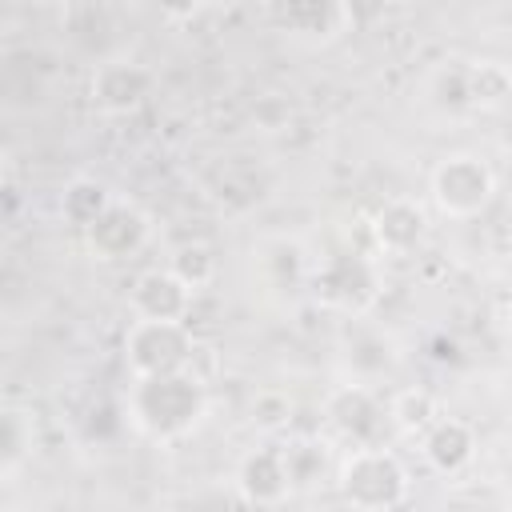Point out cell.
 <instances>
[{
	"mask_svg": "<svg viewBox=\"0 0 512 512\" xmlns=\"http://www.w3.org/2000/svg\"><path fill=\"white\" fill-rule=\"evenodd\" d=\"M204 412H208V388L188 368L160 376H132V388L124 396L128 424L156 444H172L188 436L204 420Z\"/></svg>",
	"mask_w": 512,
	"mask_h": 512,
	"instance_id": "obj_1",
	"label": "cell"
},
{
	"mask_svg": "<svg viewBox=\"0 0 512 512\" xmlns=\"http://www.w3.org/2000/svg\"><path fill=\"white\" fill-rule=\"evenodd\" d=\"M408 468L384 444H356L336 460V492L348 508L388 512L408 500Z\"/></svg>",
	"mask_w": 512,
	"mask_h": 512,
	"instance_id": "obj_2",
	"label": "cell"
},
{
	"mask_svg": "<svg viewBox=\"0 0 512 512\" xmlns=\"http://www.w3.org/2000/svg\"><path fill=\"white\" fill-rule=\"evenodd\" d=\"M380 288H384V280H380L376 260L364 252H352V248L328 252L324 260L312 264V276H308V292L328 312H340L348 320H360L380 300Z\"/></svg>",
	"mask_w": 512,
	"mask_h": 512,
	"instance_id": "obj_3",
	"label": "cell"
},
{
	"mask_svg": "<svg viewBox=\"0 0 512 512\" xmlns=\"http://www.w3.org/2000/svg\"><path fill=\"white\" fill-rule=\"evenodd\" d=\"M432 204L448 220H472L480 216L496 196V172L476 152H452L432 168Z\"/></svg>",
	"mask_w": 512,
	"mask_h": 512,
	"instance_id": "obj_4",
	"label": "cell"
},
{
	"mask_svg": "<svg viewBox=\"0 0 512 512\" xmlns=\"http://www.w3.org/2000/svg\"><path fill=\"white\" fill-rule=\"evenodd\" d=\"M196 340L184 320H148L132 316L124 332V364L132 376H160V372H180L192 364Z\"/></svg>",
	"mask_w": 512,
	"mask_h": 512,
	"instance_id": "obj_5",
	"label": "cell"
},
{
	"mask_svg": "<svg viewBox=\"0 0 512 512\" xmlns=\"http://www.w3.org/2000/svg\"><path fill=\"white\" fill-rule=\"evenodd\" d=\"M328 424L356 448V444H384L388 428H392V412L388 400L368 384V380H348L340 388H332L328 404H324Z\"/></svg>",
	"mask_w": 512,
	"mask_h": 512,
	"instance_id": "obj_6",
	"label": "cell"
},
{
	"mask_svg": "<svg viewBox=\"0 0 512 512\" xmlns=\"http://www.w3.org/2000/svg\"><path fill=\"white\" fill-rule=\"evenodd\" d=\"M268 16L300 44H332L352 24L348 0H268Z\"/></svg>",
	"mask_w": 512,
	"mask_h": 512,
	"instance_id": "obj_7",
	"label": "cell"
},
{
	"mask_svg": "<svg viewBox=\"0 0 512 512\" xmlns=\"http://www.w3.org/2000/svg\"><path fill=\"white\" fill-rule=\"evenodd\" d=\"M80 236L96 260H128L148 244L152 224L132 200H112Z\"/></svg>",
	"mask_w": 512,
	"mask_h": 512,
	"instance_id": "obj_8",
	"label": "cell"
},
{
	"mask_svg": "<svg viewBox=\"0 0 512 512\" xmlns=\"http://www.w3.org/2000/svg\"><path fill=\"white\" fill-rule=\"evenodd\" d=\"M236 492H240L244 504H256V508H280V504H288V496L296 492V484H292L284 448L260 444V448L244 452V460L236 464Z\"/></svg>",
	"mask_w": 512,
	"mask_h": 512,
	"instance_id": "obj_9",
	"label": "cell"
},
{
	"mask_svg": "<svg viewBox=\"0 0 512 512\" xmlns=\"http://www.w3.org/2000/svg\"><path fill=\"white\" fill-rule=\"evenodd\" d=\"M152 96V72L136 60H104L92 72V100L108 116H128Z\"/></svg>",
	"mask_w": 512,
	"mask_h": 512,
	"instance_id": "obj_10",
	"label": "cell"
},
{
	"mask_svg": "<svg viewBox=\"0 0 512 512\" xmlns=\"http://www.w3.org/2000/svg\"><path fill=\"white\" fill-rule=\"evenodd\" d=\"M428 236V216L416 200L392 196L372 216V240L384 256H412Z\"/></svg>",
	"mask_w": 512,
	"mask_h": 512,
	"instance_id": "obj_11",
	"label": "cell"
},
{
	"mask_svg": "<svg viewBox=\"0 0 512 512\" xmlns=\"http://www.w3.org/2000/svg\"><path fill=\"white\" fill-rule=\"evenodd\" d=\"M192 288L164 264L144 272L132 284V316H148V320H188L192 312Z\"/></svg>",
	"mask_w": 512,
	"mask_h": 512,
	"instance_id": "obj_12",
	"label": "cell"
},
{
	"mask_svg": "<svg viewBox=\"0 0 512 512\" xmlns=\"http://www.w3.org/2000/svg\"><path fill=\"white\" fill-rule=\"evenodd\" d=\"M424 460L440 472V476H460L472 460H476V432L468 420L460 416H440L424 436Z\"/></svg>",
	"mask_w": 512,
	"mask_h": 512,
	"instance_id": "obj_13",
	"label": "cell"
},
{
	"mask_svg": "<svg viewBox=\"0 0 512 512\" xmlns=\"http://www.w3.org/2000/svg\"><path fill=\"white\" fill-rule=\"evenodd\" d=\"M260 264L272 272V276H268V288H276V292L308 288L312 260H308V252H304L300 240H288V236L264 240V244H260Z\"/></svg>",
	"mask_w": 512,
	"mask_h": 512,
	"instance_id": "obj_14",
	"label": "cell"
},
{
	"mask_svg": "<svg viewBox=\"0 0 512 512\" xmlns=\"http://www.w3.org/2000/svg\"><path fill=\"white\" fill-rule=\"evenodd\" d=\"M512 100V68L504 60H472L468 64V108L488 112Z\"/></svg>",
	"mask_w": 512,
	"mask_h": 512,
	"instance_id": "obj_15",
	"label": "cell"
},
{
	"mask_svg": "<svg viewBox=\"0 0 512 512\" xmlns=\"http://www.w3.org/2000/svg\"><path fill=\"white\" fill-rule=\"evenodd\" d=\"M112 200H116V196H112V188H108L104 180H96V176H76V180L64 188V196H60V216H64L72 228L84 232Z\"/></svg>",
	"mask_w": 512,
	"mask_h": 512,
	"instance_id": "obj_16",
	"label": "cell"
},
{
	"mask_svg": "<svg viewBox=\"0 0 512 512\" xmlns=\"http://www.w3.org/2000/svg\"><path fill=\"white\" fill-rule=\"evenodd\" d=\"M388 412H392V428L404 432V436H424L440 416V400L428 392V388H400L392 400H388Z\"/></svg>",
	"mask_w": 512,
	"mask_h": 512,
	"instance_id": "obj_17",
	"label": "cell"
},
{
	"mask_svg": "<svg viewBox=\"0 0 512 512\" xmlns=\"http://www.w3.org/2000/svg\"><path fill=\"white\" fill-rule=\"evenodd\" d=\"M284 460H288V472H292V484L296 488H316L320 480H336V460L328 452L324 440H312V436H300L292 444H284Z\"/></svg>",
	"mask_w": 512,
	"mask_h": 512,
	"instance_id": "obj_18",
	"label": "cell"
},
{
	"mask_svg": "<svg viewBox=\"0 0 512 512\" xmlns=\"http://www.w3.org/2000/svg\"><path fill=\"white\" fill-rule=\"evenodd\" d=\"M32 440H36V424L24 408H8L0 420V480H12L28 456H32Z\"/></svg>",
	"mask_w": 512,
	"mask_h": 512,
	"instance_id": "obj_19",
	"label": "cell"
},
{
	"mask_svg": "<svg viewBox=\"0 0 512 512\" xmlns=\"http://www.w3.org/2000/svg\"><path fill=\"white\" fill-rule=\"evenodd\" d=\"M428 96H432L436 108L472 112V108H468V64H464V60H444L440 68H432V76H428Z\"/></svg>",
	"mask_w": 512,
	"mask_h": 512,
	"instance_id": "obj_20",
	"label": "cell"
},
{
	"mask_svg": "<svg viewBox=\"0 0 512 512\" xmlns=\"http://www.w3.org/2000/svg\"><path fill=\"white\" fill-rule=\"evenodd\" d=\"M168 268H172L192 292H200V288H208L212 276H216V256H212L208 244H180V248L168 256Z\"/></svg>",
	"mask_w": 512,
	"mask_h": 512,
	"instance_id": "obj_21",
	"label": "cell"
},
{
	"mask_svg": "<svg viewBox=\"0 0 512 512\" xmlns=\"http://www.w3.org/2000/svg\"><path fill=\"white\" fill-rule=\"evenodd\" d=\"M288 420H292V400H288L284 392L264 388V392L252 400V424H256V428L280 432V428H288Z\"/></svg>",
	"mask_w": 512,
	"mask_h": 512,
	"instance_id": "obj_22",
	"label": "cell"
},
{
	"mask_svg": "<svg viewBox=\"0 0 512 512\" xmlns=\"http://www.w3.org/2000/svg\"><path fill=\"white\" fill-rule=\"evenodd\" d=\"M156 8H160L172 24H184V20H192V16L204 8V0H160Z\"/></svg>",
	"mask_w": 512,
	"mask_h": 512,
	"instance_id": "obj_23",
	"label": "cell"
},
{
	"mask_svg": "<svg viewBox=\"0 0 512 512\" xmlns=\"http://www.w3.org/2000/svg\"><path fill=\"white\" fill-rule=\"evenodd\" d=\"M500 308H504V312H512V280L500 288Z\"/></svg>",
	"mask_w": 512,
	"mask_h": 512,
	"instance_id": "obj_24",
	"label": "cell"
},
{
	"mask_svg": "<svg viewBox=\"0 0 512 512\" xmlns=\"http://www.w3.org/2000/svg\"><path fill=\"white\" fill-rule=\"evenodd\" d=\"M504 236L512 240V200H508V208H504Z\"/></svg>",
	"mask_w": 512,
	"mask_h": 512,
	"instance_id": "obj_25",
	"label": "cell"
},
{
	"mask_svg": "<svg viewBox=\"0 0 512 512\" xmlns=\"http://www.w3.org/2000/svg\"><path fill=\"white\" fill-rule=\"evenodd\" d=\"M132 4H140V8H148V4H160V0H132Z\"/></svg>",
	"mask_w": 512,
	"mask_h": 512,
	"instance_id": "obj_26",
	"label": "cell"
},
{
	"mask_svg": "<svg viewBox=\"0 0 512 512\" xmlns=\"http://www.w3.org/2000/svg\"><path fill=\"white\" fill-rule=\"evenodd\" d=\"M204 4H232V0H204Z\"/></svg>",
	"mask_w": 512,
	"mask_h": 512,
	"instance_id": "obj_27",
	"label": "cell"
}]
</instances>
